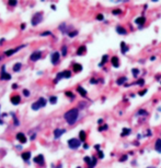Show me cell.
<instances>
[{
	"label": "cell",
	"mask_w": 161,
	"mask_h": 168,
	"mask_svg": "<svg viewBox=\"0 0 161 168\" xmlns=\"http://www.w3.org/2000/svg\"><path fill=\"white\" fill-rule=\"evenodd\" d=\"M64 117H65L66 121L69 123V124H73V123L77 121L78 117H79V110H78L77 108H72V109H70V110H68L67 113L65 114Z\"/></svg>",
	"instance_id": "obj_1"
},
{
	"label": "cell",
	"mask_w": 161,
	"mask_h": 168,
	"mask_svg": "<svg viewBox=\"0 0 161 168\" xmlns=\"http://www.w3.org/2000/svg\"><path fill=\"white\" fill-rule=\"evenodd\" d=\"M45 105H46V99H45V98H43V97H41V98H39L35 103H33V104H32V106H31V108H32L33 110H39L40 108L44 107Z\"/></svg>",
	"instance_id": "obj_2"
},
{
	"label": "cell",
	"mask_w": 161,
	"mask_h": 168,
	"mask_svg": "<svg viewBox=\"0 0 161 168\" xmlns=\"http://www.w3.org/2000/svg\"><path fill=\"white\" fill-rule=\"evenodd\" d=\"M42 20H43V12H36V13L33 15L31 23H32L33 26H36L37 24H40L42 22Z\"/></svg>",
	"instance_id": "obj_3"
},
{
	"label": "cell",
	"mask_w": 161,
	"mask_h": 168,
	"mask_svg": "<svg viewBox=\"0 0 161 168\" xmlns=\"http://www.w3.org/2000/svg\"><path fill=\"white\" fill-rule=\"evenodd\" d=\"M80 144H81V141H80L79 139H70L69 141H68V145H69V147L72 148V150L78 148L80 146Z\"/></svg>",
	"instance_id": "obj_4"
},
{
	"label": "cell",
	"mask_w": 161,
	"mask_h": 168,
	"mask_svg": "<svg viewBox=\"0 0 161 168\" xmlns=\"http://www.w3.org/2000/svg\"><path fill=\"white\" fill-rule=\"evenodd\" d=\"M59 58H60V55H59V53H54L53 55H52V62H53V65L54 66H56V65H58V62H59Z\"/></svg>",
	"instance_id": "obj_5"
},
{
	"label": "cell",
	"mask_w": 161,
	"mask_h": 168,
	"mask_svg": "<svg viewBox=\"0 0 161 168\" xmlns=\"http://www.w3.org/2000/svg\"><path fill=\"white\" fill-rule=\"evenodd\" d=\"M41 57H42L41 51H35V53H33L32 55H31L30 59L32 60V61H37L39 59H41Z\"/></svg>",
	"instance_id": "obj_6"
},
{
	"label": "cell",
	"mask_w": 161,
	"mask_h": 168,
	"mask_svg": "<svg viewBox=\"0 0 161 168\" xmlns=\"http://www.w3.org/2000/svg\"><path fill=\"white\" fill-rule=\"evenodd\" d=\"M65 132H66V130H65V129H56V130L54 131V136H55V139L60 138V136L63 135Z\"/></svg>",
	"instance_id": "obj_7"
},
{
	"label": "cell",
	"mask_w": 161,
	"mask_h": 168,
	"mask_svg": "<svg viewBox=\"0 0 161 168\" xmlns=\"http://www.w3.org/2000/svg\"><path fill=\"white\" fill-rule=\"evenodd\" d=\"M4 69H6V67L3 66V67H2V71H1V76H0V79H1V80H7V81H8V80L11 79V76H10L9 73H6Z\"/></svg>",
	"instance_id": "obj_8"
},
{
	"label": "cell",
	"mask_w": 161,
	"mask_h": 168,
	"mask_svg": "<svg viewBox=\"0 0 161 168\" xmlns=\"http://www.w3.org/2000/svg\"><path fill=\"white\" fill-rule=\"evenodd\" d=\"M17 140L19 141L20 143H26V141H28V140H26V136L24 135L23 133H21V132L17 134Z\"/></svg>",
	"instance_id": "obj_9"
},
{
	"label": "cell",
	"mask_w": 161,
	"mask_h": 168,
	"mask_svg": "<svg viewBox=\"0 0 161 168\" xmlns=\"http://www.w3.org/2000/svg\"><path fill=\"white\" fill-rule=\"evenodd\" d=\"M10 101L13 105H18V104H20V102H21V97L19 95H14V96L11 97Z\"/></svg>",
	"instance_id": "obj_10"
},
{
	"label": "cell",
	"mask_w": 161,
	"mask_h": 168,
	"mask_svg": "<svg viewBox=\"0 0 161 168\" xmlns=\"http://www.w3.org/2000/svg\"><path fill=\"white\" fill-rule=\"evenodd\" d=\"M33 160H34V163H36V164H43L44 163V156H43L42 154H40L36 157H34Z\"/></svg>",
	"instance_id": "obj_11"
},
{
	"label": "cell",
	"mask_w": 161,
	"mask_h": 168,
	"mask_svg": "<svg viewBox=\"0 0 161 168\" xmlns=\"http://www.w3.org/2000/svg\"><path fill=\"white\" fill-rule=\"evenodd\" d=\"M23 46H21V47H18L17 49H10V50H7V51H4V54H6V56H8V57H9V56H12V55H13L14 53H17L18 50H19V49H21Z\"/></svg>",
	"instance_id": "obj_12"
},
{
	"label": "cell",
	"mask_w": 161,
	"mask_h": 168,
	"mask_svg": "<svg viewBox=\"0 0 161 168\" xmlns=\"http://www.w3.org/2000/svg\"><path fill=\"white\" fill-rule=\"evenodd\" d=\"M145 22H146V18H144V16H140V18H138V19H136L135 20V23L138 24V25H141V26H142V24H144Z\"/></svg>",
	"instance_id": "obj_13"
},
{
	"label": "cell",
	"mask_w": 161,
	"mask_h": 168,
	"mask_svg": "<svg viewBox=\"0 0 161 168\" xmlns=\"http://www.w3.org/2000/svg\"><path fill=\"white\" fill-rule=\"evenodd\" d=\"M77 91H78V93H79V94L81 95L82 97H85V96H87V91H85L83 88H81V86H78Z\"/></svg>",
	"instance_id": "obj_14"
},
{
	"label": "cell",
	"mask_w": 161,
	"mask_h": 168,
	"mask_svg": "<svg viewBox=\"0 0 161 168\" xmlns=\"http://www.w3.org/2000/svg\"><path fill=\"white\" fill-rule=\"evenodd\" d=\"M111 61H112L113 67H115V68H119V67H120V61H119V58L115 57V56L112 58V60H111Z\"/></svg>",
	"instance_id": "obj_15"
},
{
	"label": "cell",
	"mask_w": 161,
	"mask_h": 168,
	"mask_svg": "<svg viewBox=\"0 0 161 168\" xmlns=\"http://www.w3.org/2000/svg\"><path fill=\"white\" fill-rule=\"evenodd\" d=\"M116 32L119 34H121V35H125L126 34V30L124 27H122V26H117L116 27Z\"/></svg>",
	"instance_id": "obj_16"
},
{
	"label": "cell",
	"mask_w": 161,
	"mask_h": 168,
	"mask_svg": "<svg viewBox=\"0 0 161 168\" xmlns=\"http://www.w3.org/2000/svg\"><path fill=\"white\" fill-rule=\"evenodd\" d=\"M154 148H156L158 152L161 153V139H158V140L156 141V145H154Z\"/></svg>",
	"instance_id": "obj_17"
},
{
	"label": "cell",
	"mask_w": 161,
	"mask_h": 168,
	"mask_svg": "<svg viewBox=\"0 0 161 168\" xmlns=\"http://www.w3.org/2000/svg\"><path fill=\"white\" fill-rule=\"evenodd\" d=\"M21 157L23 158V160L28 161V160L30 159V157H31V153H30V152H24V153L22 154V156H21Z\"/></svg>",
	"instance_id": "obj_18"
},
{
	"label": "cell",
	"mask_w": 161,
	"mask_h": 168,
	"mask_svg": "<svg viewBox=\"0 0 161 168\" xmlns=\"http://www.w3.org/2000/svg\"><path fill=\"white\" fill-rule=\"evenodd\" d=\"M87 51V48H85V46H81V47H79L78 48V50H77V55H83L84 53Z\"/></svg>",
	"instance_id": "obj_19"
},
{
	"label": "cell",
	"mask_w": 161,
	"mask_h": 168,
	"mask_svg": "<svg viewBox=\"0 0 161 168\" xmlns=\"http://www.w3.org/2000/svg\"><path fill=\"white\" fill-rule=\"evenodd\" d=\"M121 49H122V53H123V54H126V53L128 51V47L125 45V43H124V42L121 43Z\"/></svg>",
	"instance_id": "obj_20"
},
{
	"label": "cell",
	"mask_w": 161,
	"mask_h": 168,
	"mask_svg": "<svg viewBox=\"0 0 161 168\" xmlns=\"http://www.w3.org/2000/svg\"><path fill=\"white\" fill-rule=\"evenodd\" d=\"M82 70V66L79 65V63H75L73 65V71L75 72H80Z\"/></svg>",
	"instance_id": "obj_21"
},
{
	"label": "cell",
	"mask_w": 161,
	"mask_h": 168,
	"mask_svg": "<svg viewBox=\"0 0 161 168\" xmlns=\"http://www.w3.org/2000/svg\"><path fill=\"white\" fill-rule=\"evenodd\" d=\"M21 67H22V65L20 63V62H18V63H15V65L13 66V71H14V72H19L20 69H21Z\"/></svg>",
	"instance_id": "obj_22"
},
{
	"label": "cell",
	"mask_w": 161,
	"mask_h": 168,
	"mask_svg": "<svg viewBox=\"0 0 161 168\" xmlns=\"http://www.w3.org/2000/svg\"><path fill=\"white\" fill-rule=\"evenodd\" d=\"M85 136H87V135H85V132H84V131H80V133H79V138H80L79 140H80V141H82V142L85 141Z\"/></svg>",
	"instance_id": "obj_23"
},
{
	"label": "cell",
	"mask_w": 161,
	"mask_h": 168,
	"mask_svg": "<svg viewBox=\"0 0 161 168\" xmlns=\"http://www.w3.org/2000/svg\"><path fill=\"white\" fill-rule=\"evenodd\" d=\"M129 133H131V129H127V128L125 129V128H124V129H123V132H122L121 135H122V136H125V135H128Z\"/></svg>",
	"instance_id": "obj_24"
},
{
	"label": "cell",
	"mask_w": 161,
	"mask_h": 168,
	"mask_svg": "<svg viewBox=\"0 0 161 168\" xmlns=\"http://www.w3.org/2000/svg\"><path fill=\"white\" fill-rule=\"evenodd\" d=\"M64 78V72H60V73H58L57 76H56V80H55V83H57L59 80H61Z\"/></svg>",
	"instance_id": "obj_25"
},
{
	"label": "cell",
	"mask_w": 161,
	"mask_h": 168,
	"mask_svg": "<svg viewBox=\"0 0 161 168\" xmlns=\"http://www.w3.org/2000/svg\"><path fill=\"white\" fill-rule=\"evenodd\" d=\"M56 102H57V97L56 96H51V98H49V103L51 104H56Z\"/></svg>",
	"instance_id": "obj_26"
},
{
	"label": "cell",
	"mask_w": 161,
	"mask_h": 168,
	"mask_svg": "<svg viewBox=\"0 0 161 168\" xmlns=\"http://www.w3.org/2000/svg\"><path fill=\"white\" fill-rule=\"evenodd\" d=\"M70 77H71V72H70V71H68V70L64 71V78H66V79H69Z\"/></svg>",
	"instance_id": "obj_27"
},
{
	"label": "cell",
	"mask_w": 161,
	"mask_h": 168,
	"mask_svg": "<svg viewBox=\"0 0 161 168\" xmlns=\"http://www.w3.org/2000/svg\"><path fill=\"white\" fill-rule=\"evenodd\" d=\"M106 60H108V55H104L103 57H102V62L100 63V67H102V66L105 63V62H106Z\"/></svg>",
	"instance_id": "obj_28"
},
{
	"label": "cell",
	"mask_w": 161,
	"mask_h": 168,
	"mask_svg": "<svg viewBox=\"0 0 161 168\" xmlns=\"http://www.w3.org/2000/svg\"><path fill=\"white\" fill-rule=\"evenodd\" d=\"M126 81V78H120L119 80H117V84L119 85H121V84H123L124 82Z\"/></svg>",
	"instance_id": "obj_29"
},
{
	"label": "cell",
	"mask_w": 161,
	"mask_h": 168,
	"mask_svg": "<svg viewBox=\"0 0 161 168\" xmlns=\"http://www.w3.org/2000/svg\"><path fill=\"white\" fill-rule=\"evenodd\" d=\"M138 73H139V70H138V69H134V70H133V76H134V77H137Z\"/></svg>",
	"instance_id": "obj_30"
},
{
	"label": "cell",
	"mask_w": 161,
	"mask_h": 168,
	"mask_svg": "<svg viewBox=\"0 0 161 168\" xmlns=\"http://www.w3.org/2000/svg\"><path fill=\"white\" fill-rule=\"evenodd\" d=\"M17 0H10L9 1V5H17Z\"/></svg>",
	"instance_id": "obj_31"
},
{
	"label": "cell",
	"mask_w": 161,
	"mask_h": 168,
	"mask_svg": "<svg viewBox=\"0 0 161 168\" xmlns=\"http://www.w3.org/2000/svg\"><path fill=\"white\" fill-rule=\"evenodd\" d=\"M78 34V32H77V31H73V32H70L69 34H68V35H69L70 37H73V36H76Z\"/></svg>",
	"instance_id": "obj_32"
},
{
	"label": "cell",
	"mask_w": 161,
	"mask_h": 168,
	"mask_svg": "<svg viewBox=\"0 0 161 168\" xmlns=\"http://www.w3.org/2000/svg\"><path fill=\"white\" fill-rule=\"evenodd\" d=\"M65 94H66V96H68V97H70V98H73V94H72L71 92H66Z\"/></svg>",
	"instance_id": "obj_33"
},
{
	"label": "cell",
	"mask_w": 161,
	"mask_h": 168,
	"mask_svg": "<svg viewBox=\"0 0 161 168\" xmlns=\"http://www.w3.org/2000/svg\"><path fill=\"white\" fill-rule=\"evenodd\" d=\"M61 51H63V56H66V55H67V47L64 46L63 49H61Z\"/></svg>",
	"instance_id": "obj_34"
},
{
	"label": "cell",
	"mask_w": 161,
	"mask_h": 168,
	"mask_svg": "<svg viewBox=\"0 0 161 168\" xmlns=\"http://www.w3.org/2000/svg\"><path fill=\"white\" fill-rule=\"evenodd\" d=\"M96 19L99 21H102L103 19H104V16H103V14H98V16H96Z\"/></svg>",
	"instance_id": "obj_35"
},
{
	"label": "cell",
	"mask_w": 161,
	"mask_h": 168,
	"mask_svg": "<svg viewBox=\"0 0 161 168\" xmlns=\"http://www.w3.org/2000/svg\"><path fill=\"white\" fill-rule=\"evenodd\" d=\"M106 129H108V126H106V124H104L103 127L99 128V131H103V130H106Z\"/></svg>",
	"instance_id": "obj_36"
},
{
	"label": "cell",
	"mask_w": 161,
	"mask_h": 168,
	"mask_svg": "<svg viewBox=\"0 0 161 168\" xmlns=\"http://www.w3.org/2000/svg\"><path fill=\"white\" fill-rule=\"evenodd\" d=\"M48 35H52L51 32H44V33H41V36H48Z\"/></svg>",
	"instance_id": "obj_37"
},
{
	"label": "cell",
	"mask_w": 161,
	"mask_h": 168,
	"mask_svg": "<svg viewBox=\"0 0 161 168\" xmlns=\"http://www.w3.org/2000/svg\"><path fill=\"white\" fill-rule=\"evenodd\" d=\"M138 115H145V116H146V115H147V111H146V110H139V111H138Z\"/></svg>",
	"instance_id": "obj_38"
},
{
	"label": "cell",
	"mask_w": 161,
	"mask_h": 168,
	"mask_svg": "<svg viewBox=\"0 0 161 168\" xmlns=\"http://www.w3.org/2000/svg\"><path fill=\"white\" fill-rule=\"evenodd\" d=\"M23 94L25 95V96H30V92L28 90H23Z\"/></svg>",
	"instance_id": "obj_39"
},
{
	"label": "cell",
	"mask_w": 161,
	"mask_h": 168,
	"mask_svg": "<svg viewBox=\"0 0 161 168\" xmlns=\"http://www.w3.org/2000/svg\"><path fill=\"white\" fill-rule=\"evenodd\" d=\"M122 10H113V14H120Z\"/></svg>",
	"instance_id": "obj_40"
},
{
	"label": "cell",
	"mask_w": 161,
	"mask_h": 168,
	"mask_svg": "<svg viewBox=\"0 0 161 168\" xmlns=\"http://www.w3.org/2000/svg\"><path fill=\"white\" fill-rule=\"evenodd\" d=\"M90 83H91V84H95V83H98V80H95V79H92V80L90 81Z\"/></svg>",
	"instance_id": "obj_41"
},
{
	"label": "cell",
	"mask_w": 161,
	"mask_h": 168,
	"mask_svg": "<svg viewBox=\"0 0 161 168\" xmlns=\"http://www.w3.org/2000/svg\"><path fill=\"white\" fill-rule=\"evenodd\" d=\"M99 157H100V158H103V157H104V154H103L101 151H99Z\"/></svg>",
	"instance_id": "obj_42"
},
{
	"label": "cell",
	"mask_w": 161,
	"mask_h": 168,
	"mask_svg": "<svg viewBox=\"0 0 161 168\" xmlns=\"http://www.w3.org/2000/svg\"><path fill=\"white\" fill-rule=\"evenodd\" d=\"M146 92H147V90H145V91H140V92H139V95H140V96L145 95V94H146Z\"/></svg>",
	"instance_id": "obj_43"
},
{
	"label": "cell",
	"mask_w": 161,
	"mask_h": 168,
	"mask_svg": "<svg viewBox=\"0 0 161 168\" xmlns=\"http://www.w3.org/2000/svg\"><path fill=\"white\" fill-rule=\"evenodd\" d=\"M126 159H127V156L125 155V156H122V158L120 159V161H124V160H126Z\"/></svg>",
	"instance_id": "obj_44"
},
{
	"label": "cell",
	"mask_w": 161,
	"mask_h": 168,
	"mask_svg": "<svg viewBox=\"0 0 161 168\" xmlns=\"http://www.w3.org/2000/svg\"><path fill=\"white\" fill-rule=\"evenodd\" d=\"M137 83H138V84H140V85H142V84L145 83V81H144V80H139V81H138Z\"/></svg>",
	"instance_id": "obj_45"
},
{
	"label": "cell",
	"mask_w": 161,
	"mask_h": 168,
	"mask_svg": "<svg viewBox=\"0 0 161 168\" xmlns=\"http://www.w3.org/2000/svg\"><path fill=\"white\" fill-rule=\"evenodd\" d=\"M25 26H26V24H25V23H22V24H21V28H22V30L25 28Z\"/></svg>",
	"instance_id": "obj_46"
},
{
	"label": "cell",
	"mask_w": 161,
	"mask_h": 168,
	"mask_svg": "<svg viewBox=\"0 0 161 168\" xmlns=\"http://www.w3.org/2000/svg\"><path fill=\"white\" fill-rule=\"evenodd\" d=\"M14 124H15V126H19V121H18L17 118H14Z\"/></svg>",
	"instance_id": "obj_47"
},
{
	"label": "cell",
	"mask_w": 161,
	"mask_h": 168,
	"mask_svg": "<svg viewBox=\"0 0 161 168\" xmlns=\"http://www.w3.org/2000/svg\"><path fill=\"white\" fill-rule=\"evenodd\" d=\"M12 89H18V84H12Z\"/></svg>",
	"instance_id": "obj_48"
},
{
	"label": "cell",
	"mask_w": 161,
	"mask_h": 168,
	"mask_svg": "<svg viewBox=\"0 0 161 168\" xmlns=\"http://www.w3.org/2000/svg\"><path fill=\"white\" fill-rule=\"evenodd\" d=\"M95 150H98V151H100V145H95Z\"/></svg>",
	"instance_id": "obj_49"
},
{
	"label": "cell",
	"mask_w": 161,
	"mask_h": 168,
	"mask_svg": "<svg viewBox=\"0 0 161 168\" xmlns=\"http://www.w3.org/2000/svg\"><path fill=\"white\" fill-rule=\"evenodd\" d=\"M98 122H99V123H100V124H101V123H103V120H102V119H100V120H99Z\"/></svg>",
	"instance_id": "obj_50"
},
{
	"label": "cell",
	"mask_w": 161,
	"mask_h": 168,
	"mask_svg": "<svg viewBox=\"0 0 161 168\" xmlns=\"http://www.w3.org/2000/svg\"><path fill=\"white\" fill-rule=\"evenodd\" d=\"M52 9H53V10H56V7H55V5L53 4V5H52Z\"/></svg>",
	"instance_id": "obj_51"
},
{
	"label": "cell",
	"mask_w": 161,
	"mask_h": 168,
	"mask_svg": "<svg viewBox=\"0 0 161 168\" xmlns=\"http://www.w3.org/2000/svg\"><path fill=\"white\" fill-rule=\"evenodd\" d=\"M78 168H80V167H78Z\"/></svg>",
	"instance_id": "obj_52"
}]
</instances>
